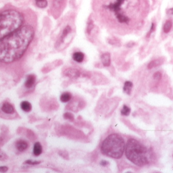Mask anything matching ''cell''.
Returning <instances> with one entry per match:
<instances>
[{
	"instance_id": "cell-1",
	"label": "cell",
	"mask_w": 173,
	"mask_h": 173,
	"mask_svg": "<svg viewBox=\"0 0 173 173\" xmlns=\"http://www.w3.org/2000/svg\"><path fill=\"white\" fill-rule=\"evenodd\" d=\"M34 34L33 26L25 25L1 39L0 62L9 63L20 59L33 40Z\"/></svg>"
},
{
	"instance_id": "cell-2",
	"label": "cell",
	"mask_w": 173,
	"mask_h": 173,
	"mask_svg": "<svg viewBox=\"0 0 173 173\" xmlns=\"http://www.w3.org/2000/svg\"><path fill=\"white\" fill-rule=\"evenodd\" d=\"M127 158L139 166H143L151 161V151L137 140H128L125 148Z\"/></svg>"
},
{
	"instance_id": "cell-3",
	"label": "cell",
	"mask_w": 173,
	"mask_h": 173,
	"mask_svg": "<svg viewBox=\"0 0 173 173\" xmlns=\"http://www.w3.org/2000/svg\"><path fill=\"white\" fill-rule=\"evenodd\" d=\"M23 22V16L16 10L8 9L1 12L0 40L18 30Z\"/></svg>"
},
{
	"instance_id": "cell-4",
	"label": "cell",
	"mask_w": 173,
	"mask_h": 173,
	"mask_svg": "<svg viewBox=\"0 0 173 173\" xmlns=\"http://www.w3.org/2000/svg\"><path fill=\"white\" fill-rule=\"evenodd\" d=\"M123 138L118 134H111L108 136L102 143L101 151L107 156L114 159H120L125 150Z\"/></svg>"
},
{
	"instance_id": "cell-5",
	"label": "cell",
	"mask_w": 173,
	"mask_h": 173,
	"mask_svg": "<svg viewBox=\"0 0 173 173\" xmlns=\"http://www.w3.org/2000/svg\"><path fill=\"white\" fill-rule=\"evenodd\" d=\"M125 0H116L115 2L111 3L108 5H105L104 8H106L110 11H112L115 14V16L121 14V6L124 3Z\"/></svg>"
},
{
	"instance_id": "cell-6",
	"label": "cell",
	"mask_w": 173,
	"mask_h": 173,
	"mask_svg": "<svg viewBox=\"0 0 173 173\" xmlns=\"http://www.w3.org/2000/svg\"><path fill=\"white\" fill-rule=\"evenodd\" d=\"M64 75L69 77L70 78L73 79H76L77 78L80 77V72L77 69H74V68H68L66 69L64 72Z\"/></svg>"
},
{
	"instance_id": "cell-7",
	"label": "cell",
	"mask_w": 173,
	"mask_h": 173,
	"mask_svg": "<svg viewBox=\"0 0 173 173\" xmlns=\"http://www.w3.org/2000/svg\"><path fill=\"white\" fill-rule=\"evenodd\" d=\"M1 109L4 112L8 114H12L14 113L15 110L14 106L9 103H5L1 107Z\"/></svg>"
},
{
	"instance_id": "cell-8",
	"label": "cell",
	"mask_w": 173,
	"mask_h": 173,
	"mask_svg": "<svg viewBox=\"0 0 173 173\" xmlns=\"http://www.w3.org/2000/svg\"><path fill=\"white\" fill-rule=\"evenodd\" d=\"M101 61L103 66H109L111 64V56L109 53H105L101 55Z\"/></svg>"
},
{
	"instance_id": "cell-9",
	"label": "cell",
	"mask_w": 173,
	"mask_h": 173,
	"mask_svg": "<svg viewBox=\"0 0 173 173\" xmlns=\"http://www.w3.org/2000/svg\"><path fill=\"white\" fill-rule=\"evenodd\" d=\"M36 82V77L34 75L30 74L28 75L26 81L25 82V87L27 88H31Z\"/></svg>"
},
{
	"instance_id": "cell-10",
	"label": "cell",
	"mask_w": 173,
	"mask_h": 173,
	"mask_svg": "<svg viewBox=\"0 0 173 173\" xmlns=\"http://www.w3.org/2000/svg\"><path fill=\"white\" fill-rule=\"evenodd\" d=\"M164 59L163 58H158L156 59L154 61H151V62H150L148 64L147 68L148 69L151 70V69L154 68L157 66H160L164 62Z\"/></svg>"
},
{
	"instance_id": "cell-11",
	"label": "cell",
	"mask_w": 173,
	"mask_h": 173,
	"mask_svg": "<svg viewBox=\"0 0 173 173\" xmlns=\"http://www.w3.org/2000/svg\"><path fill=\"white\" fill-rule=\"evenodd\" d=\"M16 146V148L19 151L23 152L28 148V144L25 141L23 140H19L18 141H17Z\"/></svg>"
},
{
	"instance_id": "cell-12",
	"label": "cell",
	"mask_w": 173,
	"mask_h": 173,
	"mask_svg": "<svg viewBox=\"0 0 173 173\" xmlns=\"http://www.w3.org/2000/svg\"><path fill=\"white\" fill-rule=\"evenodd\" d=\"M72 57L75 61L78 63H81L84 60L85 55L83 53L81 52H76L74 53Z\"/></svg>"
},
{
	"instance_id": "cell-13",
	"label": "cell",
	"mask_w": 173,
	"mask_h": 173,
	"mask_svg": "<svg viewBox=\"0 0 173 173\" xmlns=\"http://www.w3.org/2000/svg\"><path fill=\"white\" fill-rule=\"evenodd\" d=\"M133 87L132 82L130 81H126L124 85L123 91L125 93L130 95L132 92V88Z\"/></svg>"
},
{
	"instance_id": "cell-14",
	"label": "cell",
	"mask_w": 173,
	"mask_h": 173,
	"mask_svg": "<svg viewBox=\"0 0 173 173\" xmlns=\"http://www.w3.org/2000/svg\"><path fill=\"white\" fill-rule=\"evenodd\" d=\"M42 147L41 144L38 142H36L34 145L33 149V153L34 155L36 156H38L42 153Z\"/></svg>"
},
{
	"instance_id": "cell-15",
	"label": "cell",
	"mask_w": 173,
	"mask_h": 173,
	"mask_svg": "<svg viewBox=\"0 0 173 173\" xmlns=\"http://www.w3.org/2000/svg\"><path fill=\"white\" fill-rule=\"evenodd\" d=\"M71 28L69 25H67L66 28H64V30L62 31V35L61 37V43H63L65 40L66 37L71 33Z\"/></svg>"
},
{
	"instance_id": "cell-16",
	"label": "cell",
	"mask_w": 173,
	"mask_h": 173,
	"mask_svg": "<svg viewBox=\"0 0 173 173\" xmlns=\"http://www.w3.org/2000/svg\"><path fill=\"white\" fill-rule=\"evenodd\" d=\"M72 94L69 92H65L61 94L60 97L61 102L62 103H66L68 102L71 99Z\"/></svg>"
},
{
	"instance_id": "cell-17",
	"label": "cell",
	"mask_w": 173,
	"mask_h": 173,
	"mask_svg": "<svg viewBox=\"0 0 173 173\" xmlns=\"http://www.w3.org/2000/svg\"><path fill=\"white\" fill-rule=\"evenodd\" d=\"M21 108L25 112H30L32 110V106L30 102L23 101L21 103Z\"/></svg>"
},
{
	"instance_id": "cell-18",
	"label": "cell",
	"mask_w": 173,
	"mask_h": 173,
	"mask_svg": "<svg viewBox=\"0 0 173 173\" xmlns=\"http://www.w3.org/2000/svg\"><path fill=\"white\" fill-rule=\"evenodd\" d=\"M173 26V22L170 20L166 21L163 25V31L165 33L168 34L170 32Z\"/></svg>"
},
{
	"instance_id": "cell-19",
	"label": "cell",
	"mask_w": 173,
	"mask_h": 173,
	"mask_svg": "<svg viewBox=\"0 0 173 173\" xmlns=\"http://www.w3.org/2000/svg\"><path fill=\"white\" fill-rule=\"evenodd\" d=\"M130 111H131L130 108L125 105H124L122 109L121 110V114L125 116H128L129 115Z\"/></svg>"
},
{
	"instance_id": "cell-20",
	"label": "cell",
	"mask_w": 173,
	"mask_h": 173,
	"mask_svg": "<svg viewBox=\"0 0 173 173\" xmlns=\"http://www.w3.org/2000/svg\"><path fill=\"white\" fill-rule=\"evenodd\" d=\"M36 5L39 8H44L47 7L48 3L47 0H42L38 2H36Z\"/></svg>"
},
{
	"instance_id": "cell-21",
	"label": "cell",
	"mask_w": 173,
	"mask_h": 173,
	"mask_svg": "<svg viewBox=\"0 0 173 173\" xmlns=\"http://www.w3.org/2000/svg\"><path fill=\"white\" fill-rule=\"evenodd\" d=\"M63 118L66 120H68L69 121H73L74 120V116L73 114L70 112H66L63 114Z\"/></svg>"
},
{
	"instance_id": "cell-22",
	"label": "cell",
	"mask_w": 173,
	"mask_h": 173,
	"mask_svg": "<svg viewBox=\"0 0 173 173\" xmlns=\"http://www.w3.org/2000/svg\"><path fill=\"white\" fill-rule=\"evenodd\" d=\"M153 77H154V80H160L162 77V74L160 72H157L154 73Z\"/></svg>"
},
{
	"instance_id": "cell-23",
	"label": "cell",
	"mask_w": 173,
	"mask_h": 173,
	"mask_svg": "<svg viewBox=\"0 0 173 173\" xmlns=\"http://www.w3.org/2000/svg\"><path fill=\"white\" fill-rule=\"evenodd\" d=\"M94 25L93 22L92 21H90L88 22V26H87V33L88 34H90L91 32V30H92L93 28Z\"/></svg>"
},
{
	"instance_id": "cell-24",
	"label": "cell",
	"mask_w": 173,
	"mask_h": 173,
	"mask_svg": "<svg viewBox=\"0 0 173 173\" xmlns=\"http://www.w3.org/2000/svg\"><path fill=\"white\" fill-rule=\"evenodd\" d=\"M41 163L40 161H33V160H27L26 162H25V164H28L30 165H37L40 164Z\"/></svg>"
},
{
	"instance_id": "cell-25",
	"label": "cell",
	"mask_w": 173,
	"mask_h": 173,
	"mask_svg": "<svg viewBox=\"0 0 173 173\" xmlns=\"http://www.w3.org/2000/svg\"><path fill=\"white\" fill-rule=\"evenodd\" d=\"M7 159V156H6L2 151L0 149V160L1 161H5Z\"/></svg>"
},
{
	"instance_id": "cell-26",
	"label": "cell",
	"mask_w": 173,
	"mask_h": 173,
	"mask_svg": "<svg viewBox=\"0 0 173 173\" xmlns=\"http://www.w3.org/2000/svg\"><path fill=\"white\" fill-rule=\"evenodd\" d=\"M62 0H54V6L56 7V8H59L61 5V2Z\"/></svg>"
},
{
	"instance_id": "cell-27",
	"label": "cell",
	"mask_w": 173,
	"mask_h": 173,
	"mask_svg": "<svg viewBox=\"0 0 173 173\" xmlns=\"http://www.w3.org/2000/svg\"><path fill=\"white\" fill-rule=\"evenodd\" d=\"M155 30V25L154 23H151V27L150 30H149V32L148 34H147V36L149 37L150 35H151V33H153V32H154Z\"/></svg>"
},
{
	"instance_id": "cell-28",
	"label": "cell",
	"mask_w": 173,
	"mask_h": 173,
	"mask_svg": "<svg viewBox=\"0 0 173 173\" xmlns=\"http://www.w3.org/2000/svg\"><path fill=\"white\" fill-rule=\"evenodd\" d=\"M8 168L5 166H0V172L1 173H5L8 170Z\"/></svg>"
},
{
	"instance_id": "cell-29",
	"label": "cell",
	"mask_w": 173,
	"mask_h": 173,
	"mask_svg": "<svg viewBox=\"0 0 173 173\" xmlns=\"http://www.w3.org/2000/svg\"><path fill=\"white\" fill-rule=\"evenodd\" d=\"M101 165L103 166H107V165L109 164V163L106 161V160H102V161L100 163Z\"/></svg>"
},
{
	"instance_id": "cell-30",
	"label": "cell",
	"mask_w": 173,
	"mask_h": 173,
	"mask_svg": "<svg viewBox=\"0 0 173 173\" xmlns=\"http://www.w3.org/2000/svg\"><path fill=\"white\" fill-rule=\"evenodd\" d=\"M167 14L169 15L173 14V8H170V9H168V11H167Z\"/></svg>"
},
{
	"instance_id": "cell-31",
	"label": "cell",
	"mask_w": 173,
	"mask_h": 173,
	"mask_svg": "<svg viewBox=\"0 0 173 173\" xmlns=\"http://www.w3.org/2000/svg\"><path fill=\"white\" fill-rule=\"evenodd\" d=\"M42 1V0H35L36 2H38V1Z\"/></svg>"
}]
</instances>
